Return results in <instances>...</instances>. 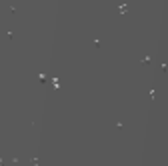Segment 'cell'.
Here are the masks:
<instances>
[{
	"label": "cell",
	"mask_w": 168,
	"mask_h": 166,
	"mask_svg": "<svg viewBox=\"0 0 168 166\" xmlns=\"http://www.w3.org/2000/svg\"><path fill=\"white\" fill-rule=\"evenodd\" d=\"M52 84H54V88H58V86H60V82H58V78H52Z\"/></svg>",
	"instance_id": "6da1fadb"
}]
</instances>
